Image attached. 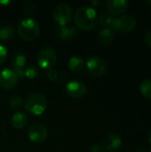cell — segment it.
<instances>
[{"label":"cell","instance_id":"7c38bea8","mask_svg":"<svg viewBox=\"0 0 151 152\" xmlns=\"http://www.w3.org/2000/svg\"><path fill=\"white\" fill-rule=\"evenodd\" d=\"M128 4L126 0H109L106 3V8L109 14L119 15L127 10Z\"/></svg>","mask_w":151,"mask_h":152},{"label":"cell","instance_id":"ac0fdd59","mask_svg":"<svg viewBox=\"0 0 151 152\" xmlns=\"http://www.w3.org/2000/svg\"><path fill=\"white\" fill-rule=\"evenodd\" d=\"M14 28L12 25H4L0 28V39L9 40L13 37Z\"/></svg>","mask_w":151,"mask_h":152},{"label":"cell","instance_id":"30bf717a","mask_svg":"<svg viewBox=\"0 0 151 152\" xmlns=\"http://www.w3.org/2000/svg\"><path fill=\"white\" fill-rule=\"evenodd\" d=\"M67 94L76 99L82 98L86 94L87 87L85 83L79 80H72L69 81L66 86Z\"/></svg>","mask_w":151,"mask_h":152},{"label":"cell","instance_id":"7402d4cb","mask_svg":"<svg viewBox=\"0 0 151 152\" xmlns=\"http://www.w3.org/2000/svg\"><path fill=\"white\" fill-rule=\"evenodd\" d=\"M112 20H113V18L111 14H109V12H102L99 15V18H98V21H100L104 26L111 25Z\"/></svg>","mask_w":151,"mask_h":152},{"label":"cell","instance_id":"d6986e66","mask_svg":"<svg viewBox=\"0 0 151 152\" xmlns=\"http://www.w3.org/2000/svg\"><path fill=\"white\" fill-rule=\"evenodd\" d=\"M140 91L144 97L151 99V79H146L142 83Z\"/></svg>","mask_w":151,"mask_h":152},{"label":"cell","instance_id":"2e32d148","mask_svg":"<svg viewBox=\"0 0 151 152\" xmlns=\"http://www.w3.org/2000/svg\"><path fill=\"white\" fill-rule=\"evenodd\" d=\"M12 126L15 129H22L28 124V117L23 112H16L12 117Z\"/></svg>","mask_w":151,"mask_h":152},{"label":"cell","instance_id":"cb8c5ba5","mask_svg":"<svg viewBox=\"0 0 151 152\" xmlns=\"http://www.w3.org/2000/svg\"><path fill=\"white\" fill-rule=\"evenodd\" d=\"M47 77H48V78H49L50 80L55 81V80L58 78V72H57V70H55V69H49L48 72H47Z\"/></svg>","mask_w":151,"mask_h":152},{"label":"cell","instance_id":"83f0119b","mask_svg":"<svg viewBox=\"0 0 151 152\" xmlns=\"http://www.w3.org/2000/svg\"><path fill=\"white\" fill-rule=\"evenodd\" d=\"M150 144H151V133H150Z\"/></svg>","mask_w":151,"mask_h":152},{"label":"cell","instance_id":"6da1fadb","mask_svg":"<svg viewBox=\"0 0 151 152\" xmlns=\"http://www.w3.org/2000/svg\"><path fill=\"white\" fill-rule=\"evenodd\" d=\"M74 20L77 26L84 30L93 29L98 22L96 11L90 6L79 7L74 15Z\"/></svg>","mask_w":151,"mask_h":152},{"label":"cell","instance_id":"9a60e30c","mask_svg":"<svg viewBox=\"0 0 151 152\" xmlns=\"http://www.w3.org/2000/svg\"><path fill=\"white\" fill-rule=\"evenodd\" d=\"M115 37V34L112 28H104L98 34V41L101 45H109Z\"/></svg>","mask_w":151,"mask_h":152},{"label":"cell","instance_id":"f1b7e54d","mask_svg":"<svg viewBox=\"0 0 151 152\" xmlns=\"http://www.w3.org/2000/svg\"><path fill=\"white\" fill-rule=\"evenodd\" d=\"M147 2H148L149 4H151V0H149V1H147Z\"/></svg>","mask_w":151,"mask_h":152},{"label":"cell","instance_id":"5bb4252c","mask_svg":"<svg viewBox=\"0 0 151 152\" xmlns=\"http://www.w3.org/2000/svg\"><path fill=\"white\" fill-rule=\"evenodd\" d=\"M104 145L105 149L109 151H117L122 145V139L117 134H110L105 140Z\"/></svg>","mask_w":151,"mask_h":152},{"label":"cell","instance_id":"3957f363","mask_svg":"<svg viewBox=\"0 0 151 152\" xmlns=\"http://www.w3.org/2000/svg\"><path fill=\"white\" fill-rule=\"evenodd\" d=\"M24 107L29 114L39 116L46 110L47 100L41 94H33L26 99Z\"/></svg>","mask_w":151,"mask_h":152},{"label":"cell","instance_id":"8fae6325","mask_svg":"<svg viewBox=\"0 0 151 152\" xmlns=\"http://www.w3.org/2000/svg\"><path fill=\"white\" fill-rule=\"evenodd\" d=\"M18 77L12 69H3L0 70V85L5 89H12L16 86Z\"/></svg>","mask_w":151,"mask_h":152},{"label":"cell","instance_id":"484cf974","mask_svg":"<svg viewBox=\"0 0 151 152\" xmlns=\"http://www.w3.org/2000/svg\"><path fill=\"white\" fill-rule=\"evenodd\" d=\"M144 41L147 44V45H149L151 48V31H148L145 33L144 35Z\"/></svg>","mask_w":151,"mask_h":152},{"label":"cell","instance_id":"277c9868","mask_svg":"<svg viewBox=\"0 0 151 152\" xmlns=\"http://www.w3.org/2000/svg\"><path fill=\"white\" fill-rule=\"evenodd\" d=\"M53 18L55 21L60 25V27L68 26L73 17V10L68 4H59L56 5L53 12Z\"/></svg>","mask_w":151,"mask_h":152},{"label":"cell","instance_id":"4dcf8cb0","mask_svg":"<svg viewBox=\"0 0 151 152\" xmlns=\"http://www.w3.org/2000/svg\"><path fill=\"white\" fill-rule=\"evenodd\" d=\"M150 152H151V149H150Z\"/></svg>","mask_w":151,"mask_h":152},{"label":"cell","instance_id":"9c48e42d","mask_svg":"<svg viewBox=\"0 0 151 152\" xmlns=\"http://www.w3.org/2000/svg\"><path fill=\"white\" fill-rule=\"evenodd\" d=\"M27 59L24 53L21 52H16L12 54L11 58V64L12 67V70L18 77V78L24 77V70L26 67Z\"/></svg>","mask_w":151,"mask_h":152},{"label":"cell","instance_id":"5b68a950","mask_svg":"<svg viewBox=\"0 0 151 152\" xmlns=\"http://www.w3.org/2000/svg\"><path fill=\"white\" fill-rule=\"evenodd\" d=\"M37 64L44 69H51L57 61L56 52L51 47L42 48L36 55Z\"/></svg>","mask_w":151,"mask_h":152},{"label":"cell","instance_id":"d4e9b609","mask_svg":"<svg viewBox=\"0 0 151 152\" xmlns=\"http://www.w3.org/2000/svg\"><path fill=\"white\" fill-rule=\"evenodd\" d=\"M104 148L100 144H94L91 147V152H103Z\"/></svg>","mask_w":151,"mask_h":152},{"label":"cell","instance_id":"8992f818","mask_svg":"<svg viewBox=\"0 0 151 152\" xmlns=\"http://www.w3.org/2000/svg\"><path fill=\"white\" fill-rule=\"evenodd\" d=\"M111 26L117 31L126 33V32L132 31L135 28L136 20L133 16L125 14V15H121L117 18L113 19Z\"/></svg>","mask_w":151,"mask_h":152},{"label":"cell","instance_id":"52a82bcc","mask_svg":"<svg viewBox=\"0 0 151 152\" xmlns=\"http://www.w3.org/2000/svg\"><path fill=\"white\" fill-rule=\"evenodd\" d=\"M86 69L92 76L100 77L106 71V63L100 56L93 55L86 61Z\"/></svg>","mask_w":151,"mask_h":152},{"label":"cell","instance_id":"4316f807","mask_svg":"<svg viewBox=\"0 0 151 152\" xmlns=\"http://www.w3.org/2000/svg\"><path fill=\"white\" fill-rule=\"evenodd\" d=\"M91 3L93 5H100V4H101V2H99V1H92Z\"/></svg>","mask_w":151,"mask_h":152},{"label":"cell","instance_id":"e0dca14e","mask_svg":"<svg viewBox=\"0 0 151 152\" xmlns=\"http://www.w3.org/2000/svg\"><path fill=\"white\" fill-rule=\"evenodd\" d=\"M85 66L84 60L79 56H73L69 61V68L72 72H80Z\"/></svg>","mask_w":151,"mask_h":152},{"label":"cell","instance_id":"44dd1931","mask_svg":"<svg viewBox=\"0 0 151 152\" xmlns=\"http://www.w3.org/2000/svg\"><path fill=\"white\" fill-rule=\"evenodd\" d=\"M24 105V102L22 99L19 96H13L10 100V106L12 110H20Z\"/></svg>","mask_w":151,"mask_h":152},{"label":"cell","instance_id":"603a6c76","mask_svg":"<svg viewBox=\"0 0 151 152\" xmlns=\"http://www.w3.org/2000/svg\"><path fill=\"white\" fill-rule=\"evenodd\" d=\"M7 48L3 45H0V65L3 64L5 60H6V57H7Z\"/></svg>","mask_w":151,"mask_h":152},{"label":"cell","instance_id":"ffe728a7","mask_svg":"<svg viewBox=\"0 0 151 152\" xmlns=\"http://www.w3.org/2000/svg\"><path fill=\"white\" fill-rule=\"evenodd\" d=\"M38 76V70L36 66L29 64L25 67L24 70V77H27L28 79H34Z\"/></svg>","mask_w":151,"mask_h":152},{"label":"cell","instance_id":"ba28073f","mask_svg":"<svg viewBox=\"0 0 151 152\" xmlns=\"http://www.w3.org/2000/svg\"><path fill=\"white\" fill-rule=\"evenodd\" d=\"M48 135L47 128L42 124H34L29 126L28 130V139L32 142L40 143L45 141Z\"/></svg>","mask_w":151,"mask_h":152},{"label":"cell","instance_id":"f546056e","mask_svg":"<svg viewBox=\"0 0 151 152\" xmlns=\"http://www.w3.org/2000/svg\"><path fill=\"white\" fill-rule=\"evenodd\" d=\"M138 152H146V151H138Z\"/></svg>","mask_w":151,"mask_h":152},{"label":"cell","instance_id":"7a4b0ae2","mask_svg":"<svg viewBox=\"0 0 151 152\" xmlns=\"http://www.w3.org/2000/svg\"><path fill=\"white\" fill-rule=\"evenodd\" d=\"M18 35L27 41H34L40 33L39 25L33 18H26L20 20L17 27Z\"/></svg>","mask_w":151,"mask_h":152},{"label":"cell","instance_id":"4fadbf2b","mask_svg":"<svg viewBox=\"0 0 151 152\" xmlns=\"http://www.w3.org/2000/svg\"><path fill=\"white\" fill-rule=\"evenodd\" d=\"M78 34V28L76 26H63L59 27L56 30V35L59 38L63 40H69L75 38Z\"/></svg>","mask_w":151,"mask_h":152}]
</instances>
